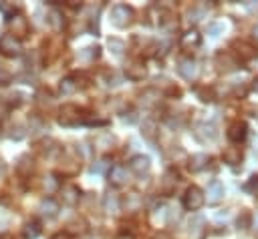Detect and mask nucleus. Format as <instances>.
<instances>
[{
    "label": "nucleus",
    "mask_w": 258,
    "mask_h": 239,
    "mask_svg": "<svg viewBox=\"0 0 258 239\" xmlns=\"http://www.w3.org/2000/svg\"><path fill=\"white\" fill-rule=\"evenodd\" d=\"M23 52V40L15 38L13 34H3L0 36V54L3 56H9V58H15Z\"/></svg>",
    "instance_id": "4"
},
{
    "label": "nucleus",
    "mask_w": 258,
    "mask_h": 239,
    "mask_svg": "<svg viewBox=\"0 0 258 239\" xmlns=\"http://www.w3.org/2000/svg\"><path fill=\"white\" fill-rule=\"evenodd\" d=\"M180 46L184 50H196L202 46V34L196 30V28H190L186 30L182 36H180Z\"/></svg>",
    "instance_id": "12"
},
{
    "label": "nucleus",
    "mask_w": 258,
    "mask_h": 239,
    "mask_svg": "<svg viewBox=\"0 0 258 239\" xmlns=\"http://www.w3.org/2000/svg\"><path fill=\"white\" fill-rule=\"evenodd\" d=\"M125 76H127L129 80H134V82L144 80V78L148 76V66H146V62H142V60L127 62V64H125Z\"/></svg>",
    "instance_id": "10"
},
{
    "label": "nucleus",
    "mask_w": 258,
    "mask_h": 239,
    "mask_svg": "<svg viewBox=\"0 0 258 239\" xmlns=\"http://www.w3.org/2000/svg\"><path fill=\"white\" fill-rule=\"evenodd\" d=\"M216 66H218V70H222V72H232V70L240 68V60H238L232 52H220V54L216 56Z\"/></svg>",
    "instance_id": "13"
},
{
    "label": "nucleus",
    "mask_w": 258,
    "mask_h": 239,
    "mask_svg": "<svg viewBox=\"0 0 258 239\" xmlns=\"http://www.w3.org/2000/svg\"><path fill=\"white\" fill-rule=\"evenodd\" d=\"M254 239H258V231H256V235H254Z\"/></svg>",
    "instance_id": "44"
},
{
    "label": "nucleus",
    "mask_w": 258,
    "mask_h": 239,
    "mask_svg": "<svg viewBox=\"0 0 258 239\" xmlns=\"http://www.w3.org/2000/svg\"><path fill=\"white\" fill-rule=\"evenodd\" d=\"M61 197H63V203L65 205H77L79 203V199H81V191H79V187L77 185H61Z\"/></svg>",
    "instance_id": "18"
},
{
    "label": "nucleus",
    "mask_w": 258,
    "mask_h": 239,
    "mask_svg": "<svg viewBox=\"0 0 258 239\" xmlns=\"http://www.w3.org/2000/svg\"><path fill=\"white\" fill-rule=\"evenodd\" d=\"M182 203H184L186 211H200V209L204 207V203H206L204 191H202L200 187H196V185L188 187V189H186V193H184Z\"/></svg>",
    "instance_id": "2"
},
{
    "label": "nucleus",
    "mask_w": 258,
    "mask_h": 239,
    "mask_svg": "<svg viewBox=\"0 0 258 239\" xmlns=\"http://www.w3.org/2000/svg\"><path fill=\"white\" fill-rule=\"evenodd\" d=\"M252 88H254V90H256V92H258V78H256V80H254V84H252Z\"/></svg>",
    "instance_id": "42"
},
{
    "label": "nucleus",
    "mask_w": 258,
    "mask_h": 239,
    "mask_svg": "<svg viewBox=\"0 0 258 239\" xmlns=\"http://www.w3.org/2000/svg\"><path fill=\"white\" fill-rule=\"evenodd\" d=\"M142 133H144V137H146V139L154 141V139L158 137V123L150 118V121H146V123H144V131H142Z\"/></svg>",
    "instance_id": "29"
},
{
    "label": "nucleus",
    "mask_w": 258,
    "mask_h": 239,
    "mask_svg": "<svg viewBox=\"0 0 258 239\" xmlns=\"http://www.w3.org/2000/svg\"><path fill=\"white\" fill-rule=\"evenodd\" d=\"M43 189H45L47 193H55V191H59V189H61V181H59V177H57V175H47V177H45V181H43Z\"/></svg>",
    "instance_id": "27"
},
{
    "label": "nucleus",
    "mask_w": 258,
    "mask_h": 239,
    "mask_svg": "<svg viewBox=\"0 0 258 239\" xmlns=\"http://www.w3.org/2000/svg\"><path fill=\"white\" fill-rule=\"evenodd\" d=\"M77 78L73 76V74H69V76H65V78H61V82H59V92L63 94V96H69V94H73L75 90H77Z\"/></svg>",
    "instance_id": "24"
},
{
    "label": "nucleus",
    "mask_w": 258,
    "mask_h": 239,
    "mask_svg": "<svg viewBox=\"0 0 258 239\" xmlns=\"http://www.w3.org/2000/svg\"><path fill=\"white\" fill-rule=\"evenodd\" d=\"M107 181H109L113 187H123V185H127V181H129V169L123 167V165H113V167H109V171H107Z\"/></svg>",
    "instance_id": "8"
},
{
    "label": "nucleus",
    "mask_w": 258,
    "mask_h": 239,
    "mask_svg": "<svg viewBox=\"0 0 258 239\" xmlns=\"http://www.w3.org/2000/svg\"><path fill=\"white\" fill-rule=\"evenodd\" d=\"M150 167H152V161L148 155H136V157H132V161H129V171H134L138 175L148 173Z\"/></svg>",
    "instance_id": "19"
},
{
    "label": "nucleus",
    "mask_w": 258,
    "mask_h": 239,
    "mask_svg": "<svg viewBox=\"0 0 258 239\" xmlns=\"http://www.w3.org/2000/svg\"><path fill=\"white\" fill-rule=\"evenodd\" d=\"M33 169H35V161H33V157H31V155H23V157L19 159V163H17V171H19V175H21V177H31Z\"/></svg>",
    "instance_id": "23"
},
{
    "label": "nucleus",
    "mask_w": 258,
    "mask_h": 239,
    "mask_svg": "<svg viewBox=\"0 0 258 239\" xmlns=\"http://www.w3.org/2000/svg\"><path fill=\"white\" fill-rule=\"evenodd\" d=\"M105 167H109V163H107V159H103V161H99L97 165H93V171H97V173H101Z\"/></svg>",
    "instance_id": "37"
},
{
    "label": "nucleus",
    "mask_w": 258,
    "mask_h": 239,
    "mask_svg": "<svg viewBox=\"0 0 258 239\" xmlns=\"http://www.w3.org/2000/svg\"><path fill=\"white\" fill-rule=\"evenodd\" d=\"M99 54H101V48H99V46H87V48H83V50H81V58H85L87 62L97 60V58H99Z\"/></svg>",
    "instance_id": "31"
},
{
    "label": "nucleus",
    "mask_w": 258,
    "mask_h": 239,
    "mask_svg": "<svg viewBox=\"0 0 258 239\" xmlns=\"http://www.w3.org/2000/svg\"><path fill=\"white\" fill-rule=\"evenodd\" d=\"M194 137L200 141V143H214L218 139V129L214 123H208V121H202L194 127Z\"/></svg>",
    "instance_id": "6"
},
{
    "label": "nucleus",
    "mask_w": 258,
    "mask_h": 239,
    "mask_svg": "<svg viewBox=\"0 0 258 239\" xmlns=\"http://www.w3.org/2000/svg\"><path fill=\"white\" fill-rule=\"evenodd\" d=\"M228 139L232 141V143H242L244 139H246V135H248V125L244 123V121H234L230 127H228Z\"/></svg>",
    "instance_id": "15"
},
{
    "label": "nucleus",
    "mask_w": 258,
    "mask_h": 239,
    "mask_svg": "<svg viewBox=\"0 0 258 239\" xmlns=\"http://www.w3.org/2000/svg\"><path fill=\"white\" fill-rule=\"evenodd\" d=\"M250 227H252V213L246 211V209H242V211L238 213V217H236V229H238V231H246V229H250Z\"/></svg>",
    "instance_id": "26"
},
{
    "label": "nucleus",
    "mask_w": 258,
    "mask_h": 239,
    "mask_svg": "<svg viewBox=\"0 0 258 239\" xmlns=\"http://www.w3.org/2000/svg\"><path fill=\"white\" fill-rule=\"evenodd\" d=\"M222 159H224V163H226V165H230V167H236V165H240V163H242L244 155H242V149H240V147H236V145H230V147H226V149H224V153H222Z\"/></svg>",
    "instance_id": "20"
},
{
    "label": "nucleus",
    "mask_w": 258,
    "mask_h": 239,
    "mask_svg": "<svg viewBox=\"0 0 258 239\" xmlns=\"http://www.w3.org/2000/svg\"><path fill=\"white\" fill-rule=\"evenodd\" d=\"M0 12H3L7 18H11V16L19 14V6L15 2H0Z\"/></svg>",
    "instance_id": "33"
},
{
    "label": "nucleus",
    "mask_w": 258,
    "mask_h": 239,
    "mask_svg": "<svg viewBox=\"0 0 258 239\" xmlns=\"http://www.w3.org/2000/svg\"><path fill=\"white\" fill-rule=\"evenodd\" d=\"M5 177H7V163L3 157H0V179H5Z\"/></svg>",
    "instance_id": "40"
},
{
    "label": "nucleus",
    "mask_w": 258,
    "mask_h": 239,
    "mask_svg": "<svg viewBox=\"0 0 258 239\" xmlns=\"http://www.w3.org/2000/svg\"><path fill=\"white\" fill-rule=\"evenodd\" d=\"M49 24L53 30H63L65 28V16H63V10L57 8V0H51V10H49Z\"/></svg>",
    "instance_id": "17"
},
{
    "label": "nucleus",
    "mask_w": 258,
    "mask_h": 239,
    "mask_svg": "<svg viewBox=\"0 0 258 239\" xmlns=\"http://www.w3.org/2000/svg\"><path fill=\"white\" fill-rule=\"evenodd\" d=\"M152 239H172V235H170L168 231H158V233H156Z\"/></svg>",
    "instance_id": "39"
},
{
    "label": "nucleus",
    "mask_w": 258,
    "mask_h": 239,
    "mask_svg": "<svg viewBox=\"0 0 258 239\" xmlns=\"http://www.w3.org/2000/svg\"><path fill=\"white\" fill-rule=\"evenodd\" d=\"M254 36H256V38H258V24H256V26H254Z\"/></svg>",
    "instance_id": "43"
},
{
    "label": "nucleus",
    "mask_w": 258,
    "mask_h": 239,
    "mask_svg": "<svg viewBox=\"0 0 258 239\" xmlns=\"http://www.w3.org/2000/svg\"><path fill=\"white\" fill-rule=\"evenodd\" d=\"M234 50H236V58L238 60H244V62H248V60H254L256 56H258V48L252 44V42H246V40H236L234 42Z\"/></svg>",
    "instance_id": "7"
},
{
    "label": "nucleus",
    "mask_w": 258,
    "mask_h": 239,
    "mask_svg": "<svg viewBox=\"0 0 258 239\" xmlns=\"http://www.w3.org/2000/svg\"><path fill=\"white\" fill-rule=\"evenodd\" d=\"M208 163H210V157H208L206 153H196V155H192V157L188 159V167H190L192 173L204 171V169L208 167Z\"/></svg>",
    "instance_id": "21"
},
{
    "label": "nucleus",
    "mask_w": 258,
    "mask_h": 239,
    "mask_svg": "<svg viewBox=\"0 0 258 239\" xmlns=\"http://www.w3.org/2000/svg\"><path fill=\"white\" fill-rule=\"evenodd\" d=\"M11 80H13V76H11L7 70H3V68H0V86H7Z\"/></svg>",
    "instance_id": "36"
},
{
    "label": "nucleus",
    "mask_w": 258,
    "mask_h": 239,
    "mask_svg": "<svg viewBox=\"0 0 258 239\" xmlns=\"http://www.w3.org/2000/svg\"><path fill=\"white\" fill-rule=\"evenodd\" d=\"M178 72L186 80H196V76H198V62L192 56H184V58L178 60Z\"/></svg>",
    "instance_id": "9"
},
{
    "label": "nucleus",
    "mask_w": 258,
    "mask_h": 239,
    "mask_svg": "<svg viewBox=\"0 0 258 239\" xmlns=\"http://www.w3.org/2000/svg\"><path fill=\"white\" fill-rule=\"evenodd\" d=\"M107 46H109V50H111L115 56H121V54L125 52V42H123L121 38H109V40H107Z\"/></svg>",
    "instance_id": "30"
},
{
    "label": "nucleus",
    "mask_w": 258,
    "mask_h": 239,
    "mask_svg": "<svg viewBox=\"0 0 258 239\" xmlns=\"http://www.w3.org/2000/svg\"><path fill=\"white\" fill-rule=\"evenodd\" d=\"M83 116L85 114H81V108L79 106L65 104L59 110V125H63V127H75V125L83 123Z\"/></svg>",
    "instance_id": "3"
},
{
    "label": "nucleus",
    "mask_w": 258,
    "mask_h": 239,
    "mask_svg": "<svg viewBox=\"0 0 258 239\" xmlns=\"http://www.w3.org/2000/svg\"><path fill=\"white\" fill-rule=\"evenodd\" d=\"M51 239H73V237H71V233H67V231H59V233H55Z\"/></svg>",
    "instance_id": "38"
},
{
    "label": "nucleus",
    "mask_w": 258,
    "mask_h": 239,
    "mask_svg": "<svg viewBox=\"0 0 258 239\" xmlns=\"http://www.w3.org/2000/svg\"><path fill=\"white\" fill-rule=\"evenodd\" d=\"M196 94L202 102H212L214 100V94H212V88L208 86H196Z\"/></svg>",
    "instance_id": "34"
},
{
    "label": "nucleus",
    "mask_w": 258,
    "mask_h": 239,
    "mask_svg": "<svg viewBox=\"0 0 258 239\" xmlns=\"http://www.w3.org/2000/svg\"><path fill=\"white\" fill-rule=\"evenodd\" d=\"M224 28H226V26H224V22H220V24H214L210 30L214 32V36H218V32H220V30H224Z\"/></svg>",
    "instance_id": "41"
},
{
    "label": "nucleus",
    "mask_w": 258,
    "mask_h": 239,
    "mask_svg": "<svg viewBox=\"0 0 258 239\" xmlns=\"http://www.w3.org/2000/svg\"><path fill=\"white\" fill-rule=\"evenodd\" d=\"M113 135H105V137H99L97 139V145H99V149H109L111 145H113Z\"/></svg>",
    "instance_id": "35"
},
{
    "label": "nucleus",
    "mask_w": 258,
    "mask_h": 239,
    "mask_svg": "<svg viewBox=\"0 0 258 239\" xmlns=\"http://www.w3.org/2000/svg\"><path fill=\"white\" fill-rule=\"evenodd\" d=\"M142 205H144V199H142V195H140V193H132V195L127 197V201H125L127 211H138Z\"/></svg>",
    "instance_id": "28"
},
{
    "label": "nucleus",
    "mask_w": 258,
    "mask_h": 239,
    "mask_svg": "<svg viewBox=\"0 0 258 239\" xmlns=\"http://www.w3.org/2000/svg\"><path fill=\"white\" fill-rule=\"evenodd\" d=\"M178 183H180L178 171H176V169H168V171L162 175V179H160V191H162L164 195H172V193L176 191Z\"/></svg>",
    "instance_id": "11"
},
{
    "label": "nucleus",
    "mask_w": 258,
    "mask_h": 239,
    "mask_svg": "<svg viewBox=\"0 0 258 239\" xmlns=\"http://www.w3.org/2000/svg\"><path fill=\"white\" fill-rule=\"evenodd\" d=\"M204 197L208 199V203H212V205H218L222 199H224V185L220 183V181H210L208 183V189H206V193H204Z\"/></svg>",
    "instance_id": "16"
},
{
    "label": "nucleus",
    "mask_w": 258,
    "mask_h": 239,
    "mask_svg": "<svg viewBox=\"0 0 258 239\" xmlns=\"http://www.w3.org/2000/svg\"><path fill=\"white\" fill-rule=\"evenodd\" d=\"M41 231H43L41 223H39L37 219H31V221H27L25 227H23V237H25V239H37V237L41 235Z\"/></svg>",
    "instance_id": "25"
},
{
    "label": "nucleus",
    "mask_w": 258,
    "mask_h": 239,
    "mask_svg": "<svg viewBox=\"0 0 258 239\" xmlns=\"http://www.w3.org/2000/svg\"><path fill=\"white\" fill-rule=\"evenodd\" d=\"M59 211H61V205H59V201L53 199V197H45V199L39 203V213H41L43 217H47V219H55V217L59 215Z\"/></svg>",
    "instance_id": "14"
},
{
    "label": "nucleus",
    "mask_w": 258,
    "mask_h": 239,
    "mask_svg": "<svg viewBox=\"0 0 258 239\" xmlns=\"http://www.w3.org/2000/svg\"><path fill=\"white\" fill-rule=\"evenodd\" d=\"M136 20V10L127 4H115L111 8V24L117 28H127Z\"/></svg>",
    "instance_id": "1"
},
{
    "label": "nucleus",
    "mask_w": 258,
    "mask_h": 239,
    "mask_svg": "<svg viewBox=\"0 0 258 239\" xmlns=\"http://www.w3.org/2000/svg\"><path fill=\"white\" fill-rule=\"evenodd\" d=\"M244 191H246L248 195H252V197L258 199V175H252V177L244 183Z\"/></svg>",
    "instance_id": "32"
},
{
    "label": "nucleus",
    "mask_w": 258,
    "mask_h": 239,
    "mask_svg": "<svg viewBox=\"0 0 258 239\" xmlns=\"http://www.w3.org/2000/svg\"><path fill=\"white\" fill-rule=\"evenodd\" d=\"M29 32H31V24L21 12L9 18V34H13L15 38L23 40L25 36H29Z\"/></svg>",
    "instance_id": "5"
},
{
    "label": "nucleus",
    "mask_w": 258,
    "mask_h": 239,
    "mask_svg": "<svg viewBox=\"0 0 258 239\" xmlns=\"http://www.w3.org/2000/svg\"><path fill=\"white\" fill-rule=\"evenodd\" d=\"M121 209V199L117 193H105L103 197V211L107 215H115L117 211Z\"/></svg>",
    "instance_id": "22"
}]
</instances>
